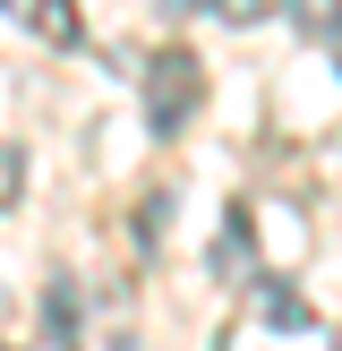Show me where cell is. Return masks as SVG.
Returning <instances> with one entry per match:
<instances>
[{"instance_id": "obj_1", "label": "cell", "mask_w": 342, "mask_h": 351, "mask_svg": "<svg viewBox=\"0 0 342 351\" xmlns=\"http://www.w3.org/2000/svg\"><path fill=\"white\" fill-rule=\"evenodd\" d=\"M197 103H205V60L188 43H163L146 60V129L154 137H180L188 120H197Z\"/></svg>"}, {"instance_id": "obj_2", "label": "cell", "mask_w": 342, "mask_h": 351, "mask_svg": "<svg viewBox=\"0 0 342 351\" xmlns=\"http://www.w3.org/2000/svg\"><path fill=\"white\" fill-rule=\"evenodd\" d=\"M214 274L222 283H256V223L231 206V223H222V240H214Z\"/></svg>"}, {"instance_id": "obj_7", "label": "cell", "mask_w": 342, "mask_h": 351, "mask_svg": "<svg viewBox=\"0 0 342 351\" xmlns=\"http://www.w3.org/2000/svg\"><path fill=\"white\" fill-rule=\"evenodd\" d=\"M26 197V146H0V215H17Z\"/></svg>"}, {"instance_id": "obj_5", "label": "cell", "mask_w": 342, "mask_h": 351, "mask_svg": "<svg viewBox=\"0 0 342 351\" xmlns=\"http://www.w3.org/2000/svg\"><path fill=\"white\" fill-rule=\"evenodd\" d=\"M256 283H265V291H256V308H265V326H282V335H308V326H317V317H308V300H300V291H282L274 274H256Z\"/></svg>"}, {"instance_id": "obj_8", "label": "cell", "mask_w": 342, "mask_h": 351, "mask_svg": "<svg viewBox=\"0 0 342 351\" xmlns=\"http://www.w3.org/2000/svg\"><path fill=\"white\" fill-rule=\"evenodd\" d=\"M171 9H222V0H171Z\"/></svg>"}, {"instance_id": "obj_9", "label": "cell", "mask_w": 342, "mask_h": 351, "mask_svg": "<svg viewBox=\"0 0 342 351\" xmlns=\"http://www.w3.org/2000/svg\"><path fill=\"white\" fill-rule=\"evenodd\" d=\"M334 351H342V335H334Z\"/></svg>"}, {"instance_id": "obj_4", "label": "cell", "mask_w": 342, "mask_h": 351, "mask_svg": "<svg viewBox=\"0 0 342 351\" xmlns=\"http://www.w3.org/2000/svg\"><path fill=\"white\" fill-rule=\"evenodd\" d=\"M0 9H9L17 26H34L43 43H77V9H68V0H0Z\"/></svg>"}, {"instance_id": "obj_3", "label": "cell", "mask_w": 342, "mask_h": 351, "mask_svg": "<svg viewBox=\"0 0 342 351\" xmlns=\"http://www.w3.org/2000/svg\"><path fill=\"white\" fill-rule=\"evenodd\" d=\"M43 343L51 351H77V283H68V274L43 283Z\"/></svg>"}, {"instance_id": "obj_6", "label": "cell", "mask_w": 342, "mask_h": 351, "mask_svg": "<svg viewBox=\"0 0 342 351\" xmlns=\"http://www.w3.org/2000/svg\"><path fill=\"white\" fill-rule=\"evenodd\" d=\"M282 9L300 17L308 43H334V34H342V0H282Z\"/></svg>"}]
</instances>
